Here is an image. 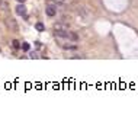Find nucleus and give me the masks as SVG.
Segmentation results:
<instances>
[{
    "label": "nucleus",
    "mask_w": 138,
    "mask_h": 128,
    "mask_svg": "<svg viewBox=\"0 0 138 128\" xmlns=\"http://www.w3.org/2000/svg\"><path fill=\"white\" fill-rule=\"evenodd\" d=\"M7 26H9L12 31H17V23L13 17H7Z\"/></svg>",
    "instance_id": "2"
},
{
    "label": "nucleus",
    "mask_w": 138,
    "mask_h": 128,
    "mask_svg": "<svg viewBox=\"0 0 138 128\" xmlns=\"http://www.w3.org/2000/svg\"><path fill=\"white\" fill-rule=\"evenodd\" d=\"M35 28H36L38 32H44V31H45V25H44L42 22H36L35 23Z\"/></svg>",
    "instance_id": "4"
},
{
    "label": "nucleus",
    "mask_w": 138,
    "mask_h": 128,
    "mask_svg": "<svg viewBox=\"0 0 138 128\" xmlns=\"http://www.w3.org/2000/svg\"><path fill=\"white\" fill-rule=\"evenodd\" d=\"M16 13L20 15V16H25V15H26V7H25L23 3H19V5L16 6Z\"/></svg>",
    "instance_id": "1"
},
{
    "label": "nucleus",
    "mask_w": 138,
    "mask_h": 128,
    "mask_svg": "<svg viewBox=\"0 0 138 128\" xmlns=\"http://www.w3.org/2000/svg\"><path fill=\"white\" fill-rule=\"evenodd\" d=\"M29 48H31V45H29L28 42H23L22 44V50L23 51H29Z\"/></svg>",
    "instance_id": "5"
},
{
    "label": "nucleus",
    "mask_w": 138,
    "mask_h": 128,
    "mask_svg": "<svg viewBox=\"0 0 138 128\" xmlns=\"http://www.w3.org/2000/svg\"><path fill=\"white\" fill-rule=\"evenodd\" d=\"M45 13L47 15H48V16H55V15H57V10H55V7H54V6H48V7H47L45 9Z\"/></svg>",
    "instance_id": "3"
},
{
    "label": "nucleus",
    "mask_w": 138,
    "mask_h": 128,
    "mask_svg": "<svg viewBox=\"0 0 138 128\" xmlns=\"http://www.w3.org/2000/svg\"><path fill=\"white\" fill-rule=\"evenodd\" d=\"M12 45L15 47V48H20V44H19V41H17V39H13V41H12Z\"/></svg>",
    "instance_id": "6"
},
{
    "label": "nucleus",
    "mask_w": 138,
    "mask_h": 128,
    "mask_svg": "<svg viewBox=\"0 0 138 128\" xmlns=\"http://www.w3.org/2000/svg\"><path fill=\"white\" fill-rule=\"evenodd\" d=\"M17 2H19V3H25V0H17Z\"/></svg>",
    "instance_id": "8"
},
{
    "label": "nucleus",
    "mask_w": 138,
    "mask_h": 128,
    "mask_svg": "<svg viewBox=\"0 0 138 128\" xmlns=\"http://www.w3.org/2000/svg\"><path fill=\"white\" fill-rule=\"evenodd\" d=\"M54 2H55V3H63L64 0H54Z\"/></svg>",
    "instance_id": "7"
}]
</instances>
